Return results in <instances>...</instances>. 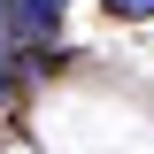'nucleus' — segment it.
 Listing matches in <instances>:
<instances>
[{
    "label": "nucleus",
    "instance_id": "nucleus-1",
    "mask_svg": "<svg viewBox=\"0 0 154 154\" xmlns=\"http://www.w3.org/2000/svg\"><path fill=\"white\" fill-rule=\"evenodd\" d=\"M16 93H23V54L0 38V100H16Z\"/></svg>",
    "mask_w": 154,
    "mask_h": 154
},
{
    "label": "nucleus",
    "instance_id": "nucleus-2",
    "mask_svg": "<svg viewBox=\"0 0 154 154\" xmlns=\"http://www.w3.org/2000/svg\"><path fill=\"white\" fill-rule=\"evenodd\" d=\"M100 8H108V16H123V23H146V16H154V0H100Z\"/></svg>",
    "mask_w": 154,
    "mask_h": 154
},
{
    "label": "nucleus",
    "instance_id": "nucleus-3",
    "mask_svg": "<svg viewBox=\"0 0 154 154\" xmlns=\"http://www.w3.org/2000/svg\"><path fill=\"white\" fill-rule=\"evenodd\" d=\"M0 8H8V0H0Z\"/></svg>",
    "mask_w": 154,
    "mask_h": 154
}]
</instances>
